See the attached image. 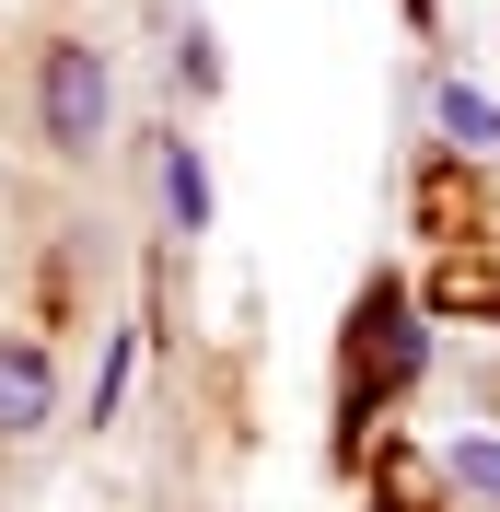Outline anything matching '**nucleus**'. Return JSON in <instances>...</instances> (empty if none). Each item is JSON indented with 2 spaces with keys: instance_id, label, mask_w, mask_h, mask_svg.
Returning a JSON list of instances; mask_svg holds the SVG:
<instances>
[{
  "instance_id": "obj_4",
  "label": "nucleus",
  "mask_w": 500,
  "mask_h": 512,
  "mask_svg": "<svg viewBox=\"0 0 500 512\" xmlns=\"http://www.w3.org/2000/svg\"><path fill=\"white\" fill-rule=\"evenodd\" d=\"M442 478H454V501L500 512V431H454V454H442Z\"/></svg>"
},
{
  "instance_id": "obj_5",
  "label": "nucleus",
  "mask_w": 500,
  "mask_h": 512,
  "mask_svg": "<svg viewBox=\"0 0 500 512\" xmlns=\"http://www.w3.org/2000/svg\"><path fill=\"white\" fill-rule=\"evenodd\" d=\"M431 105H442V128H454V140H500V105H489V94H466V82H442Z\"/></svg>"
},
{
  "instance_id": "obj_3",
  "label": "nucleus",
  "mask_w": 500,
  "mask_h": 512,
  "mask_svg": "<svg viewBox=\"0 0 500 512\" xmlns=\"http://www.w3.org/2000/svg\"><path fill=\"white\" fill-rule=\"evenodd\" d=\"M163 222L210 233V152H198V140H163Z\"/></svg>"
},
{
  "instance_id": "obj_6",
  "label": "nucleus",
  "mask_w": 500,
  "mask_h": 512,
  "mask_svg": "<svg viewBox=\"0 0 500 512\" xmlns=\"http://www.w3.org/2000/svg\"><path fill=\"white\" fill-rule=\"evenodd\" d=\"M128 361H140V326H117V338H105V373H94V419H117V396H128Z\"/></svg>"
},
{
  "instance_id": "obj_2",
  "label": "nucleus",
  "mask_w": 500,
  "mask_h": 512,
  "mask_svg": "<svg viewBox=\"0 0 500 512\" xmlns=\"http://www.w3.org/2000/svg\"><path fill=\"white\" fill-rule=\"evenodd\" d=\"M59 419V361L47 338H0V443H35Z\"/></svg>"
},
{
  "instance_id": "obj_1",
  "label": "nucleus",
  "mask_w": 500,
  "mask_h": 512,
  "mask_svg": "<svg viewBox=\"0 0 500 512\" xmlns=\"http://www.w3.org/2000/svg\"><path fill=\"white\" fill-rule=\"evenodd\" d=\"M105 128H117V70H105L94 35H47L35 47V140L59 163L105 152Z\"/></svg>"
}]
</instances>
